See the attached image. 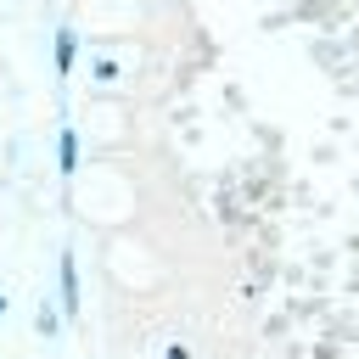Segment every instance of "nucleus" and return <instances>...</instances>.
<instances>
[{"label": "nucleus", "mask_w": 359, "mask_h": 359, "mask_svg": "<svg viewBox=\"0 0 359 359\" xmlns=\"http://www.w3.org/2000/svg\"><path fill=\"white\" fill-rule=\"evenodd\" d=\"M56 286H62L56 314L62 320H79V252L73 247H62V258H56Z\"/></svg>", "instance_id": "1"}, {"label": "nucleus", "mask_w": 359, "mask_h": 359, "mask_svg": "<svg viewBox=\"0 0 359 359\" xmlns=\"http://www.w3.org/2000/svg\"><path fill=\"white\" fill-rule=\"evenodd\" d=\"M50 50H56V79L67 84V73H73V62H79V28H73V22H62Z\"/></svg>", "instance_id": "2"}, {"label": "nucleus", "mask_w": 359, "mask_h": 359, "mask_svg": "<svg viewBox=\"0 0 359 359\" xmlns=\"http://www.w3.org/2000/svg\"><path fill=\"white\" fill-rule=\"evenodd\" d=\"M56 174H62V180L79 174V129H73V123L56 129Z\"/></svg>", "instance_id": "3"}, {"label": "nucleus", "mask_w": 359, "mask_h": 359, "mask_svg": "<svg viewBox=\"0 0 359 359\" xmlns=\"http://www.w3.org/2000/svg\"><path fill=\"white\" fill-rule=\"evenodd\" d=\"M34 325H39V337H45V342H56V337H62V314H56V303H50V297H39Z\"/></svg>", "instance_id": "4"}, {"label": "nucleus", "mask_w": 359, "mask_h": 359, "mask_svg": "<svg viewBox=\"0 0 359 359\" xmlns=\"http://www.w3.org/2000/svg\"><path fill=\"white\" fill-rule=\"evenodd\" d=\"M90 73H95L101 84H112V79H118V62H112V56H95V62H90Z\"/></svg>", "instance_id": "5"}, {"label": "nucleus", "mask_w": 359, "mask_h": 359, "mask_svg": "<svg viewBox=\"0 0 359 359\" xmlns=\"http://www.w3.org/2000/svg\"><path fill=\"white\" fill-rule=\"evenodd\" d=\"M168 359H191V348H185V342H174V348H168Z\"/></svg>", "instance_id": "6"}, {"label": "nucleus", "mask_w": 359, "mask_h": 359, "mask_svg": "<svg viewBox=\"0 0 359 359\" xmlns=\"http://www.w3.org/2000/svg\"><path fill=\"white\" fill-rule=\"evenodd\" d=\"M6 309H11V297H6V292H0V320H6Z\"/></svg>", "instance_id": "7"}]
</instances>
